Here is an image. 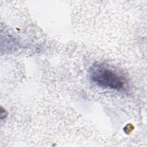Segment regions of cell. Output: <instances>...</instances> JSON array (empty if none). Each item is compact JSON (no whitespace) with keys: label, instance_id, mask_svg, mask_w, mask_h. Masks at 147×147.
I'll return each instance as SVG.
<instances>
[{"label":"cell","instance_id":"obj_1","mask_svg":"<svg viewBox=\"0 0 147 147\" xmlns=\"http://www.w3.org/2000/svg\"><path fill=\"white\" fill-rule=\"evenodd\" d=\"M90 76L92 82L100 87L121 90L126 86L125 78L105 64L94 65L90 70Z\"/></svg>","mask_w":147,"mask_h":147}]
</instances>
